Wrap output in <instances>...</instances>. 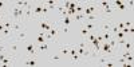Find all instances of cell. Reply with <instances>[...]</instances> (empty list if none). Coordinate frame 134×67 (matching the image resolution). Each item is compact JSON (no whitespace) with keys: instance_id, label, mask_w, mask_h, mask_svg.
<instances>
[{"instance_id":"cell-1","label":"cell","mask_w":134,"mask_h":67,"mask_svg":"<svg viewBox=\"0 0 134 67\" xmlns=\"http://www.w3.org/2000/svg\"><path fill=\"white\" fill-rule=\"evenodd\" d=\"M8 44H7V48H8V55L12 57L16 62L20 57H23V44L24 43H20L15 39H9L7 40Z\"/></svg>"},{"instance_id":"cell-2","label":"cell","mask_w":134,"mask_h":67,"mask_svg":"<svg viewBox=\"0 0 134 67\" xmlns=\"http://www.w3.org/2000/svg\"><path fill=\"white\" fill-rule=\"evenodd\" d=\"M12 39H15V40L20 42V43H27V42H28V32H27V27H26V28H23L21 31H19L18 34H15Z\"/></svg>"},{"instance_id":"cell-3","label":"cell","mask_w":134,"mask_h":67,"mask_svg":"<svg viewBox=\"0 0 134 67\" xmlns=\"http://www.w3.org/2000/svg\"><path fill=\"white\" fill-rule=\"evenodd\" d=\"M50 35L52 36V39L55 40V42H57L58 40V38H59V35H60V34H62V30H60V24L59 23H55L54 26H52V28L50 30Z\"/></svg>"},{"instance_id":"cell-4","label":"cell","mask_w":134,"mask_h":67,"mask_svg":"<svg viewBox=\"0 0 134 67\" xmlns=\"http://www.w3.org/2000/svg\"><path fill=\"white\" fill-rule=\"evenodd\" d=\"M31 4H32V2H31ZM31 4L27 7V8H24V23L27 24L30 20H32V19H35L34 18V15H32V8H31Z\"/></svg>"},{"instance_id":"cell-5","label":"cell","mask_w":134,"mask_h":67,"mask_svg":"<svg viewBox=\"0 0 134 67\" xmlns=\"http://www.w3.org/2000/svg\"><path fill=\"white\" fill-rule=\"evenodd\" d=\"M26 27L27 26L23 24L21 21H14V23H12V32H14V35H15V34H18L19 31H21L23 28H26Z\"/></svg>"},{"instance_id":"cell-6","label":"cell","mask_w":134,"mask_h":67,"mask_svg":"<svg viewBox=\"0 0 134 67\" xmlns=\"http://www.w3.org/2000/svg\"><path fill=\"white\" fill-rule=\"evenodd\" d=\"M118 51H133V40L130 39H126V42L124 43V46H122Z\"/></svg>"},{"instance_id":"cell-7","label":"cell","mask_w":134,"mask_h":67,"mask_svg":"<svg viewBox=\"0 0 134 67\" xmlns=\"http://www.w3.org/2000/svg\"><path fill=\"white\" fill-rule=\"evenodd\" d=\"M50 44L51 43H43V44H36V51L40 54V52H47L48 48H50Z\"/></svg>"},{"instance_id":"cell-8","label":"cell","mask_w":134,"mask_h":67,"mask_svg":"<svg viewBox=\"0 0 134 67\" xmlns=\"http://www.w3.org/2000/svg\"><path fill=\"white\" fill-rule=\"evenodd\" d=\"M83 60H85V59L81 58L79 54H74L72 57H71V64H74V66H75V64H82Z\"/></svg>"},{"instance_id":"cell-9","label":"cell","mask_w":134,"mask_h":67,"mask_svg":"<svg viewBox=\"0 0 134 67\" xmlns=\"http://www.w3.org/2000/svg\"><path fill=\"white\" fill-rule=\"evenodd\" d=\"M79 32H81V36H82L83 39H86L88 35H90V31H88V30H86L83 26H79Z\"/></svg>"},{"instance_id":"cell-10","label":"cell","mask_w":134,"mask_h":67,"mask_svg":"<svg viewBox=\"0 0 134 67\" xmlns=\"http://www.w3.org/2000/svg\"><path fill=\"white\" fill-rule=\"evenodd\" d=\"M70 47H71V44H64V46L60 47V52H62L63 55H69V52H70Z\"/></svg>"},{"instance_id":"cell-11","label":"cell","mask_w":134,"mask_h":67,"mask_svg":"<svg viewBox=\"0 0 134 67\" xmlns=\"http://www.w3.org/2000/svg\"><path fill=\"white\" fill-rule=\"evenodd\" d=\"M118 31H119V28H118V24H117V23L111 24V27H110V34H111V35L115 36V34H117Z\"/></svg>"},{"instance_id":"cell-12","label":"cell","mask_w":134,"mask_h":67,"mask_svg":"<svg viewBox=\"0 0 134 67\" xmlns=\"http://www.w3.org/2000/svg\"><path fill=\"white\" fill-rule=\"evenodd\" d=\"M74 20L78 21V23L81 24L82 21L85 20V15H83V14H75V15H74Z\"/></svg>"},{"instance_id":"cell-13","label":"cell","mask_w":134,"mask_h":67,"mask_svg":"<svg viewBox=\"0 0 134 67\" xmlns=\"http://www.w3.org/2000/svg\"><path fill=\"white\" fill-rule=\"evenodd\" d=\"M62 60V57L60 55H51L50 57V62L52 63V62H60Z\"/></svg>"},{"instance_id":"cell-14","label":"cell","mask_w":134,"mask_h":67,"mask_svg":"<svg viewBox=\"0 0 134 67\" xmlns=\"http://www.w3.org/2000/svg\"><path fill=\"white\" fill-rule=\"evenodd\" d=\"M102 36H103V42H109L111 38H113V35H111L110 32H103V34H102Z\"/></svg>"},{"instance_id":"cell-15","label":"cell","mask_w":134,"mask_h":67,"mask_svg":"<svg viewBox=\"0 0 134 67\" xmlns=\"http://www.w3.org/2000/svg\"><path fill=\"white\" fill-rule=\"evenodd\" d=\"M0 11H7V3L0 0Z\"/></svg>"},{"instance_id":"cell-16","label":"cell","mask_w":134,"mask_h":67,"mask_svg":"<svg viewBox=\"0 0 134 67\" xmlns=\"http://www.w3.org/2000/svg\"><path fill=\"white\" fill-rule=\"evenodd\" d=\"M124 26H125L126 28L131 27V26H133V20H126V21H124Z\"/></svg>"},{"instance_id":"cell-17","label":"cell","mask_w":134,"mask_h":67,"mask_svg":"<svg viewBox=\"0 0 134 67\" xmlns=\"http://www.w3.org/2000/svg\"><path fill=\"white\" fill-rule=\"evenodd\" d=\"M117 8H118V9H121V11H124V9H125V8H126V5H125V4H124V3H122V4H121V5H118V7H117Z\"/></svg>"},{"instance_id":"cell-18","label":"cell","mask_w":134,"mask_h":67,"mask_svg":"<svg viewBox=\"0 0 134 67\" xmlns=\"http://www.w3.org/2000/svg\"><path fill=\"white\" fill-rule=\"evenodd\" d=\"M4 30V26H3V23H0V32H2Z\"/></svg>"}]
</instances>
